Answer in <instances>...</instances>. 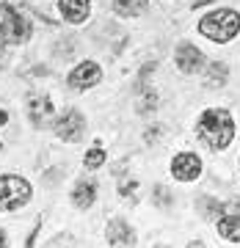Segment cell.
Listing matches in <instances>:
<instances>
[{"label": "cell", "instance_id": "cell-1", "mask_svg": "<svg viewBox=\"0 0 240 248\" xmlns=\"http://www.w3.org/2000/svg\"><path fill=\"white\" fill-rule=\"evenodd\" d=\"M196 133L199 138L210 146V149L221 152L226 149L235 138V122H232L229 110H224V108H210L202 113L199 124H196Z\"/></svg>", "mask_w": 240, "mask_h": 248}, {"label": "cell", "instance_id": "cell-2", "mask_svg": "<svg viewBox=\"0 0 240 248\" xmlns=\"http://www.w3.org/2000/svg\"><path fill=\"white\" fill-rule=\"evenodd\" d=\"M240 31V14L232 9H218L213 14H207L199 22V33L207 36L210 42H229Z\"/></svg>", "mask_w": 240, "mask_h": 248}, {"label": "cell", "instance_id": "cell-3", "mask_svg": "<svg viewBox=\"0 0 240 248\" xmlns=\"http://www.w3.org/2000/svg\"><path fill=\"white\" fill-rule=\"evenodd\" d=\"M0 36L11 45H22L31 39V22L9 3H0Z\"/></svg>", "mask_w": 240, "mask_h": 248}, {"label": "cell", "instance_id": "cell-4", "mask_svg": "<svg viewBox=\"0 0 240 248\" xmlns=\"http://www.w3.org/2000/svg\"><path fill=\"white\" fill-rule=\"evenodd\" d=\"M31 202V185H28V179L22 177H0V210H6V213H14L19 207H25Z\"/></svg>", "mask_w": 240, "mask_h": 248}, {"label": "cell", "instance_id": "cell-5", "mask_svg": "<svg viewBox=\"0 0 240 248\" xmlns=\"http://www.w3.org/2000/svg\"><path fill=\"white\" fill-rule=\"evenodd\" d=\"M83 130H86V119H83V113L75 110V108L66 110V113L55 122V133H58V138H64V141H80Z\"/></svg>", "mask_w": 240, "mask_h": 248}, {"label": "cell", "instance_id": "cell-6", "mask_svg": "<svg viewBox=\"0 0 240 248\" xmlns=\"http://www.w3.org/2000/svg\"><path fill=\"white\" fill-rule=\"evenodd\" d=\"M99 78H102V72H99V66L94 61H86V63H78L75 69L69 72V78H66V83H69L72 89H89V86H97Z\"/></svg>", "mask_w": 240, "mask_h": 248}, {"label": "cell", "instance_id": "cell-7", "mask_svg": "<svg viewBox=\"0 0 240 248\" xmlns=\"http://www.w3.org/2000/svg\"><path fill=\"white\" fill-rule=\"evenodd\" d=\"M171 171H174V177H177L179 182H191V179H196L202 174V160L196 157V155H191V152H182V155L174 157Z\"/></svg>", "mask_w": 240, "mask_h": 248}, {"label": "cell", "instance_id": "cell-8", "mask_svg": "<svg viewBox=\"0 0 240 248\" xmlns=\"http://www.w3.org/2000/svg\"><path fill=\"white\" fill-rule=\"evenodd\" d=\"M174 61H177L179 72H185V75H193V72H199L202 66H205V55L199 53L193 45H179L177 53H174Z\"/></svg>", "mask_w": 240, "mask_h": 248}, {"label": "cell", "instance_id": "cell-9", "mask_svg": "<svg viewBox=\"0 0 240 248\" xmlns=\"http://www.w3.org/2000/svg\"><path fill=\"white\" fill-rule=\"evenodd\" d=\"M133 243H135V232L122 218L108 223V246H133Z\"/></svg>", "mask_w": 240, "mask_h": 248}, {"label": "cell", "instance_id": "cell-10", "mask_svg": "<svg viewBox=\"0 0 240 248\" xmlns=\"http://www.w3.org/2000/svg\"><path fill=\"white\" fill-rule=\"evenodd\" d=\"M58 9H61L64 19H69V22H83V19L89 17V0H58Z\"/></svg>", "mask_w": 240, "mask_h": 248}, {"label": "cell", "instance_id": "cell-11", "mask_svg": "<svg viewBox=\"0 0 240 248\" xmlns=\"http://www.w3.org/2000/svg\"><path fill=\"white\" fill-rule=\"evenodd\" d=\"M94 199H97V185H94L91 179H83V182H78L75 193H72V204H75L78 210H89L91 204H94Z\"/></svg>", "mask_w": 240, "mask_h": 248}, {"label": "cell", "instance_id": "cell-12", "mask_svg": "<svg viewBox=\"0 0 240 248\" xmlns=\"http://www.w3.org/2000/svg\"><path fill=\"white\" fill-rule=\"evenodd\" d=\"M50 116H53V105H50V99L47 97H33L31 99V119H33L36 127H45L50 122Z\"/></svg>", "mask_w": 240, "mask_h": 248}, {"label": "cell", "instance_id": "cell-13", "mask_svg": "<svg viewBox=\"0 0 240 248\" xmlns=\"http://www.w3.org/2000/svg\"><path fill=\"white\" fill-rule=\"evenodd\" d=\"M218 234L229 243H240V215H224L218 221Z\"/></svg>", "mask_w": 240, "mask_h": 248}, {"label": "cell", "instance_id": "cell-14", "mask_svg": "<svg viewBox=\"0 0 240 248\" xmlns=\"http://www.w3.org/2000/svg\"><path fill=\"white\" fill-rule=\"evenodd\" d=\"M149 6V0H116V11L122 17H138Z\"/></svg>", "mask_w": 240, "mask_h": 248}, {"label": "cell", "instance_id": "cell-15", "mask_svg": "<svg viewBox=\"0 0 240 248\" xmlns=\"http://www.w3.org/2000/svg\"><path fill=\"white\" fill-rule=\"evenodd\" d=\"M215 83H218V86H224V83H226V66H224V63H213V66H210L207 86H215Z\"/></svg>", "mask_w": 240, "mask_h": 248}, {"label": "cell", "instance_id": "cell-16", "mask_svg": "<svg viewBox=\"0 0 240 248\" xmlns=\"http://www.w3.org/2000/svg\"><path fill=\"white\" fill-rule=\"evenodd\" d=\"M105 163V152L99 149V146H94V149L86 155V169H99Z\"/></svg>", "mask_w": 240, "mask_h": 248}, {"label": "cell", "instance_id": "cell-17", "mask_svg": "<svg viewBox=\"0 0 240 248\" xmlns=\"http://www.w3.org/2000/svg\"><path fill=\"white\" fill-rule=\"evenodd\" d=\"M0 246H6V232L0 229Z\"/></svg>", "mask_w": 240, "mask_h": 248}, {"label": "cell", "instance_id": "cell-18", "mask_svg": "<svg viewBox=\"0 0 240 248\" xmlns=\"http://www.w3.org/2000/svg\"><path fill=\"white\" fill-rule=\"evenodd\" d=\"M6 119H9V116H6L3 110H0V124H6Z\"/></svg>", "mask_w": 240, "mask_h": 248}]
</instances>
